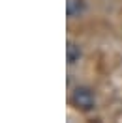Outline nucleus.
<instances>
[{
    "instance_id": "nucleus-1",
    "label": "nucleus",
    "mask_w": 122,
    "mask_h": 123,
    "mask_svg": "<svg viewBox=\"0 0 122 123\" xmlns=\"http://www.w3.org/2000/svg\"><path fill=\"white\" fill-rule=\"evenodd\" d=\"M71 103H73L75 108L88 112V110H92L96 106V95L88 86H77L73 90V93H71Z\"/></svg>"
},
{
    "instance_id": "nucleus-2",
    "label": "nucleus",
    "mask_w": 122,
    "mask_h": 123,
    "mask_svg": "<svg viewBox=\"0 0 122 123\" xmlns=\"http://www.w3.org/2000/svg\"><path fill=\"white\" fill-rule=\"evenodd\" d=\"M81 56H83L81 47L77 45V43H73V41H68V47H66V60H68V63L69 65L77 63V62L81 60Z\"/></svg>"
},
{
    "instance_id": "nucleus-3",
    "label": "nucleus",
    "mask_w": 122,
    "mask_h": 123,
    "mask_svg": "<svg viewBox=\"0 0 122 123\" xmlns=\"http://www.w3.org/2000/svg\"><path fill=\"white\" fill-rule=\"evenodd\" d=\"M83 11H84V2L83 0H68V4H66V13H68L69 19L79 17Z\"/></svg>"
}]
</instances>
